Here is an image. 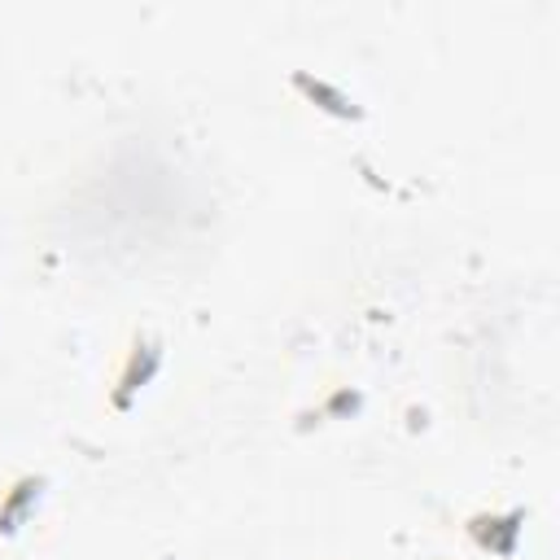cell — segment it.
<instances>
[{
  "instance_id": "obj_2",
  "label": "cell",
  "mask_w": 560,
  "mask_h": 560,
  "mask_svg": "<svg viewBox=\"0 0 560 560\" xmlns=\"http://www.w3.org/2000/svg\"><path fill=\"white\" fill-rule=\"evenodd\" d=\"M464 534H468V542H472L477 551L508 560V556H516V547H521L525 508H503V512H499V508H477V512L464 516Z\"/></svg>"
},
{
  "instance_id": "obj_5",
  "label": "cell",
  "mask_w": 560,
  "mask_h": 560,
  "mask_svg": "<svg viewBox=\"0 0 560 560\" xmlns=\"http://www.w3.org/2000/svg\"><path fill=\"white\" fill-rule=\"evenodd\" d=\"M359 407H363V394L350 389V385H341V389H332V394L324 398V416H332V420H346V416H354Z\"/></svg>"
},
{
  "instance_id": "obj_4",
  "label": "cell",
  "mask_w": 560,
  "mask_h": 560,
  "mask_svg": "<svg viewBox=\"0 0 560 560\" xmlns=\"http://www.w3.org/2000/svg\"><path fill=\"white\" fill-rule=\"evenodd\" d=\"M293 88H298L319 114H328V118H341V122H359V118H363V105H359L341 83H332V79H324V74L293 70Z\"/></svg>"
},
{
  "instance_id": "obj_1",
  "label": "cell",
  "mask_w": 560,
  "mask_h": 560,
  "mask_svg": "<svg viewBox=\"0 0 560 560\" xmlns=\"http://www.w3.org/2000/svg\"><path fill=\"white\" fill-rule=\"evenodd\" d=\"M162 350H166L162 337L149 328H136L127 337V346L118 350V363H114V381H109V407L114 411H127L153 385V376L162 368Z\"/></svg>"
},
{
  "instance_id": "obj_3",
  "label": "cell",
  "mask_w": 560,
  "mask_h": 560,
  "mask_svg": "<svg viewBox=\"0 0 560 560\" xmlns=\"http://www.w3.org/2000/svg\"><path fill=\"white\" fill-rule=\"evenodd\" d=\"M48 499V477L26 468V472H13L4 486H0V542L22 534L31 525V516L39 512V503Z\"/></svg>"
}]
</instances>
